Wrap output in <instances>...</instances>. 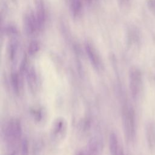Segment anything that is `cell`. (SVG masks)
Returning a JSON list of instances; mask_svg holds the SVG:
<instances>
[{
    "mask_svg": "<svg viewBox=\"0 0 155 155\" xmlns=\"http://www.w3.org/2000/svg\"><path fill=\"white\" fill-rule=\"evenodd\" d=\"M67 128V123L65 120L61 117L56 119L53 123L51 134L53 138H58L62 137L63 134L65 133Z\"/></svg>",
    "mask_w": 155,
    "mask_h": 155,
    "instance_id": "obj_4",
    "label": "cell"
},
{
    "mask_svg": "<svg viewBox=\"0 0 155 155\" xmlns=\"http://www.w3.org/2000/svg\"><path fill=\"white\" fill-rule=\"evenodd\" d=\"M21 155H28V143L26 138H24L21 142Z\"/></svg>",
    "mask_w": 155,
    "mask_h": 155,
    "instance_id": "obj_8",
    "label": "cell"
},
{
    "mask_svg": "<svg viewBox=\"0 0 155 155\" xmlns=\"http://www.w3.org/2000/svg\"><path fill=\"white\" fill-rule=\"evenodd\" d=\"M108 145L111 155H122L117 136L114 132H111L109 136Z\"/></svg>",
    "mask_w": 155,
    "mask_h": 155,
    "instance_id": "obj_5",
    "label": "cell"
},
{
    "mask_svg": "<svg viewBox=\"0 0 155 155\" xmlns=\"http://www.w3.org/2000/svg\"><path fill=\"white\" fill-rule=\"evenodd\" d=\"M4 135L7 143V155H18L17 143L22 136V125L19 119H12L5 125Z\"/></svg>",
    "mask_w": 155,
    "mask_h": 155,
    "instance_id": "obj_1",
    "label": "cell"
},
{
    "mask_svg": "<svg viewBox=\"0 0 155 155\" xmlns=\"http://www.w3.org/2000/svg\"><path fill=\"white\" fill-rule=\"evenodd\" d=\"M19 74L16 73H13L11 74V82L13 90L16 93H18L20 90L21 87V81Z\"/></svg>",
    "mask_w": 155,
    "mask_h": 155,
    "instance_id": "obj_7",
    "label": "cell"
},
{
    "mask_svg": "<svg viewBox=\"0 0 155 155\" xmlns=\"http://www.w3.org/2000/svg\"><path fill=\"white\" fill-rule=\"evenodd\" d=\"M142 76L140 72L136 68L132 69L129 74V86L132 96L136 98L141 87Z\"/></svg>",
    "mask_w": 155,
    "mask_h": 155,
    "instance_id": "obj_3",
    "label": "cell"
},
{
    "mask_svg": "<svg viewBox=\"0 0 155 155\" xmlns=\"http://www.w3.org/2000/svg\"><path fill=\"white\" fill-rule=\"evenodd\" d=\"M27 81L28 83V85H30L31 90H35L36 85H37V76L33 69H30L27 76Z\"/></svg>",
    "mask_w": 155,
    "mask_h": 155,
    "instance_id": "obj_6",
    "label": "cell"
},
{
    "mask_svg": "<svg viewBox=\"0 0 155 155\" xmlns=\"http://www.w3.org/2000/svg\"><path fill=\"white\" fill-rule=\"evenodd\" d=\"M122 121L125 133L129 139L134 137L135 133L134 115L131 108L126 107L122 113Z\"/></svg>",
    "mask_w": 155,
    "mask_h": 155,
    "instance_id": "obj_2",
    "label": "cell"
}]
</instances>
